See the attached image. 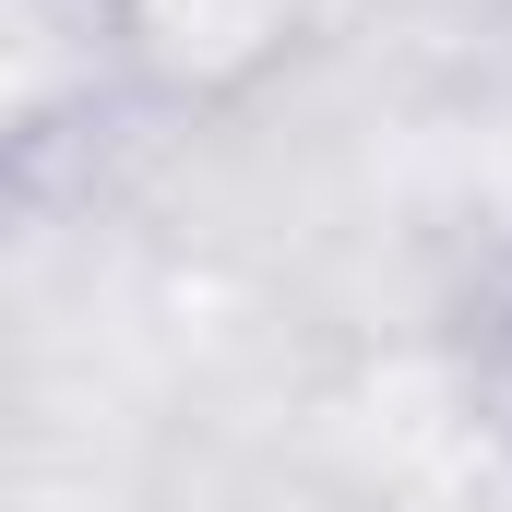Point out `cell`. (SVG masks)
<instances>
[{"label": "cell", "mask_w": 512, "mask_h": 512, "mask_svg": "<svg viewBox=\"0 0 512 512\" xmlns=\"http://www.w3.org/2000/svg\"><path fill=\"white\" fill-rule=\"evenodd\" d=\"M477 405H489V441L512 453V298L489 310V334H477Z\"/></svg>", "instance_id": "obj_1"}]
</instances>
